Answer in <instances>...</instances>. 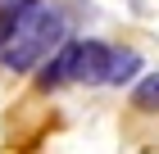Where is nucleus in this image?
<instances>
[{
	"mask_svg": "<svg viewBox=\"0 0 159 154\" xmlns=\"http://www.w3.org/2000/svg\"><path fill=\"white\" fill-rule=\"evenodd\" d=\"M132 104L146 109V113H159V73H150V77H141V82H136Z\"/></svg>",
	"mask_w": 159,
	"mask_h": 154,
	"instance_id": "5",
	"label": "nucleus"
},
{
	"mask_svg": "<svg viewBox=\"0 0 159 154\" xmlns=\"http://www.w3.org/2000/svg\"><path fill=\"white\" fill-rule=\"evenodd\" d=\"M68 32H73L68 14H64L55 0H46L37 18L23 23L5 46H0V68H5V73H32L41 59H50V55L68 41Z\"/></svg>",
	"mask_w": 159,
	"mask_h": 154,
	"instance_id": "1",
	"label": "nucleus"
},
{
	"mask_svg": "<svg viewBox=\"0 0 159 154\" xmlns=\"http://www.w3.org/2000/svg\"><path fill=\"white\" fill-rule=\"evenodd\" d=\"M109 41H96V36H77L73 41V82L82 86H105V73H109Z\"/></svg>",
	"mask_w": 159,
	"mask_h": 154,
	"instance_id": "2",
	"label": "nucleus"
},
{
	"mask_svg": "<svg viewBox=\"0 0 159 154\" xmlns=\"http://www.w3.org/2000/svg\"><path fill=\"white\" fill-rule=\"evenodd\" d=\"M9 5H14V0H0V9H9Z\"/></svg>",
	"mask_w": 159,
	"mask_h": 154,
	"instance_id": "6",
	"label": "nucleus"
},
{
	"mask_svg": "<svg viewBox=\"0 0 159 154\" xmlns=\"http://www.w3.org/2000/svg\"><path fill=\"white\" fill-rule=\"evenodd\" d=\"M136 73H141V55H136V50L114 46V55H109V73H105V86H123V82H132Z\"/></svg>",
	"mask_w": 159,
	"mask_h": 154,
	"instance_id": "4",
	"label": "nucleus"
},
{
	"mask_svg": "<svg viewBox=\"0 0 159 154\" xmlns=\"http://www.w3.org/2000/svg\"><path fill=\"white\" fill-rule=\"evenodd\" d=\"M73 82V41H64L50 59L37 64V86L41 91H59V86Z\"/></svg>",
	"mask_w": 159,
	"mask_h": 154,
	"instance_id": "3",
	"label": "nucleus"
}]
</instances>
